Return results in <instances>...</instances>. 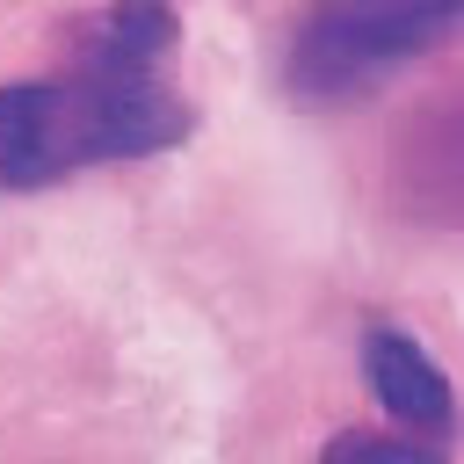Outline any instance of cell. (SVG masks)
<instances>
[{"label":"cell","instance_id":"obj_1","mask_svg":"<svg viewBox=\"0 0 464 464\" xmlns=\"http://www.w3.org/2000/svg\"><path fill=\"white\" fill-rule=\"evenodd\" d=\"M181 22L167 0H109L72 36V72L0 87V188H44L94 160H145L188 138V102L160 87Z\"/></svg>","mask_w":464,"mask_h":464},{"label":"cell","instance_id":"obj_2","mask_svg":"<svg viewBox=\"0 0 464 464\" xmlns=\"http://www.w3.org/2000/svg\"><path fill=\"white\" fill-rule=\"evenodd\" d=\"M457 22V0H312L290 36V87L312 102H341L420 58Z\"/></svg>","mask_w":464,"mask_h":464},{"label":"cell","instance_id":"obj_3","mask_svg":"<svg viewBox=\"0 0 464 464\" xmlns=\"http://www.w3.org/2000/svg\"><path fill=\"white\" fill-rule=\"evenodd\" d=\"M362 377H370L384 420H399L406 435H450V384L420 355V341H406L392 326H370L362 334Z\"/></svg>","mask_w":464,"mask_h":464},{"label":"cell","instance_id":"obj_4","mask_svg":"<svg viewBox=\"0 0 464 464\" xmlns=\"http://www.w3.org/2000/svg\"><path fill=\"white\" fill-rule=\"evenodd\" d=\"M377 450H392V457H420V435H370V428H348V435H334L326 442V457H377Z\"/></svg>","mask_w":464,"mask_h":464}]
</instances>
